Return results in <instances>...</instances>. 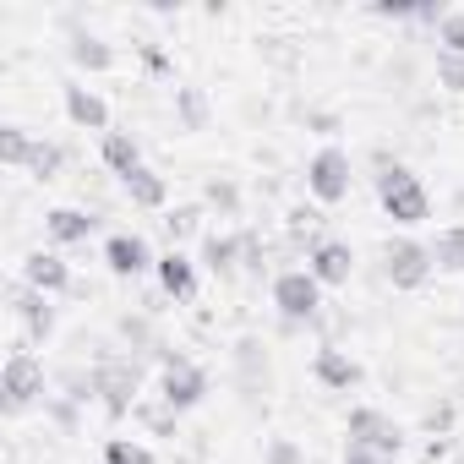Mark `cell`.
<instances>
[{
    "label": "cell",
    "instance_id": "1",
    "mask_svg": "<svg viewBox=\"0 0 464 464\" xmlns=\"http://www.w3.org/2000/svg\"><path fill=\"white\" fill-rule=\"evenodd\" d=\"M377 202L399 229H415V224L431 218V191L420 186V175L410 164H382L377 169Z\"/></svg>",
    "mask_w": 464,
    "mask_h": 464
},
{
    "label": "cell",
    "instance_id": "2",
    "mask_svg": "<svg viewBox=\"0 0 464 464\" xmlns=\"http://www.w3.org/2000/svg\"><path fill=\"white\" fill-rule=\"evenodd\" d=\"M344 437H350L355 448H366V453H377L382 464L404 453V426H399L393 415H382L377 404H355V410L344 415Z\"/></svg>",
    "mask_w": 464,
    "mask_h": 464
},
{
    "label": "cell",
    "instance_id": "3",
    "mask_svg": "<svg viewBox=\"0 0 464 464\" xmlns=\"http://www.w3.org/2000/svg\"><path fill=\"white\" fill-rule=\"evenodd\" d=\"M350 186H355V164H350V153L344 148H317L312 159H306V191L317 197V202H344L350 197Z\"/></svg>",
    "mask_w": 464,
    "mask_h": 464
},
{
    "label": "cell",
    "instance_id": "4",
    "mask_svg": "<svg viewBox=\"0 0 464 464\" xmlns=\"http://www.w3.org/2000/svg\"><path fill=\"white\" fill-rule=\"evenodd\" d=\"M0 393H6V415H23L28 404L44 399V361L28 350L6 355V372H0Z\"/></svg>",
    "mask_w": 464,
    "mask_h": 464
},
{
    "label": "cell",
    "instance_id": "5",
    "mask_svg": "<svg viewBox=\"0 0 464 464\" xmlns=\"http://www.w3.org/2000/svg\"><path fill=\"white\" fill-rule=\"evenodd\" d=\"M159 399L164 410H197L208 399V372L197 361H180V355H164V372H159Z\"/></svg>",
    "mask_w": 464,
    "mask_h": 464
},
{
    "label": "cell",
    "instance_id": "6",
    "mask_svg": "<svg viewBox=\"0 0 464 464\" xmlns=\"http://www.w3.org/2000/svg\"><path fill=\"white\" fill-rule=\"evenodd\" d=\"M274 306H279V317L295 328V323H312L317 312H323V285L306 274V268H290V274H279L274 279Z\"/></svg>",
    "mask_w": 464,
    "mask_h": 464
},
{
    "label": "cell",
    "instance_id": "7",
    "mask_svg": "<svg viewBox=\"0 0 464 464\" xmlns=\"http://www.w3.org/2000/svg\"><path fill=\"white\" fill-rule=\"evenodd\" d=\"M431 246H420V241H388L382 246V274H388V285L393 290H420L426 279H431Z\"/></svg>",
    "mask_w": 464,
    "mask_h": 464
},
{
    "label": "cell",
    "instance_id": "8",
    "mask_svg": "<svg viewBox=\"0 0 464 464\" xmlns=\"http://www.w3.org/2000/svg\"><path fill=\"white\" fill-rule=\"evenodd\" d=\"M93 388H99V399H104V410H110V415H126V410H131V399H137V361L104 355V361L93 366Z\"/></svg>",
    "mask_w": 464,
    "mask_h": 464
},
{
    "label": "cell",
    "instance_id": "9",
    "mask_svg": "<svg viewBox=\"0 0 464 464\" xmlns=\"http://www.w3.org/2000/svg\"><path fill=\"white\" fill-rule=\"evenodd\" d=\"M104 268H110L115 279H142L148 268H159V257H153V246H148L142 236L121 229V236H110V241H104Z\"/></svg>",
    "mask_w": 464,
    "mask_h": 464
},
{
    "label": "cell",
    "instance_id": "10",
    "mask_svg": "<svg viewBox=\"0 0 464 464\" xmlns=\"http://www.w3.org/2000/svg\"><path fill=\"white\" fill-rule=\"evenodd\" d=\"M12 312H17V323H23V334H28L34 344H44V339L55 334V306H50V295H39V290H28V285H12Z\"/></svg>",
    "mask_w": 464,
    "mask_h": 464
},
{
    "label": "cell",
    "instance_id": "11",
    "mask_svg": "<svg viewBox=\"0 0 464 464\" xmlns=\"http://www.w3.org/2000/svg\"><path fill=\"white\" fill-rule=\"evenodd\" d=\"M306 274H312L317 285H350V274H355V252H350L344 241H317V246L306 252Z\"/></svg>",
    "mask_w": 464,
    "mask_h": 464
},
{
    "label": "cell",
    "instance_id": "12",
    "mask_svg": "<svg viewBox=\"0 0 464 464\" xmlns=\"http://www.w3.org/2000/svg\"><path fill=\"white\" fill-rule=\"evenodd\" d=\"M23 285L39 290V295H61V290H72V268L55 252H28L23 257Z\"/></svg>",
    "mask_w": 464,
    "mask_h": 464
},
{
    "label": "cell",
    "instance_id": "13",
    "mask_svg": "<svg viewBox=\"0 0 464 464\" xmlns=\"http://www.w3.org/2000/svg\"><path fill=\"white\" fill-rule=\"evenodd\" d=\"M61 99H66V121H72V126H82V131H104V126H110V104H104L93 88L61 82Z\"/></svg>",
    "mask_w": 464,
    "mask_h": 464
},
{
    "label": "cell",
    "instance_id": "14",
    "mask_svg": "<svg viewBox=\"0 0 464 464\" xmlns=\"http://www.w3.org/2000/svg\"><path fill=\"white\" fill-rule=\"evenodd\" d=\"M153 274H159V290H164L169 301H191V295H197V263H191L180 246H169Z\"/></svg>",
    "mask_w": 464,
    "mask_h": 464
},
{
    "label": "cell",
    "instance_id": "15",
    "mask_svg": "<svg viewBox=\"0 0 464 464\" xmlns=\"http://www.w3.org/2000/svg\"><path fill=\"white\" fill-rule=\"evenodd\" d=\"M312 372H317V382L334 388V393H350V388L361 382V366H355L350 350H339V344H323V350L312 355Z\"/></svg>",
    "mask_w": 464,
    "mask_h": 464
},
{
    "label": "cell",
    "instance_id": "16",
    "mask_svg": "<svg viewBox=\"0 0 464 464\" xmlns=\"http://www.w3.org/2000/svg\"><path fill=\"white\" fill-rule=\"evenodd\" d=\"M93 224H99V218H93L88 208H50V213H44V236H50L55 246H82V241L93 236Z\"/></svg>",
    "mask_w": 464,
    "mask_h": 464
},
{
    "label": "cell",
    "instance_id": "17",
    "mask_svg": "<svg viewBox=\"0 0 464 464\" xmlns=\"http://www.w3.org/2000/svg\"><path fill=\"white\" fill-rule=\"evenodd\" d=\"M99 159H104V169L110 175H131V169H142V148H137V137L131 131H104V142H99Z\"/></svg>",
    "mask_w": 464,
    "mask_h": 464
},
{
    "label": "cell",
    "instance_id": "18",
    "mask_svg": "<svg viewBox=\"0 0 464 464\" xmlns=\"http://www.w3.org/2000/svg\"><path fill=\"white\" fill-rule=\"evenodd\" d=\"M241 252H246V241H236V236H202V268L218 279H229L241 268Z\"/></svg>",
    "mask_w": 464,
    "mask_h": 464
},
{
    "label": "cell",
    "instance_id": "19",
    "mask_svg": "<svg viewBox=\"0 0 464 464\" xmlns=\"http://www.w3.org/2000/svg\"><path fill=\"white\" fill-rule=\"evenodd\" d=\"M66 55H72V66H82V72H110V66H115V50H110L99 34H82V28H72Z\"/></svg>",
    "mask_w": 464,
    "mask_h": 464
},
{
    "label": "cell",
    "instance_id": "20",
    "mask_svg": "<svg viewBox=\"0 0 464 464\" xmlns=\"http://www.w3.org/2000/svg\"><path fill=\"white\" fill-rule=\"evenodd\" d=\"M121 186H126V197H131L137 208H164V202H169V186H164V175H159V169H148V164H142V169H131Z\"/></svg>",
    "mask_w": 464,
    "mask_h": 464
},
{
    "label": "cell",
    "instance_id": "21",
    "mask_svg": "<svg viewBox=\"0 0 464 464\" xmlns=\"http://www.w3.org/2000/svg\"><path fill=\"white\" fill-rule=\"evenodd\" d=\"M236 366H241V388H263L268 382V350H263V339H241L236 344Z\"/></svg>",
    "mask_w": 464,
    "mask_h": 464
},
{
    "label": "cell",
    "instance_id": "22",
    "mask_svg": "<svg viewBox=\"0 0 464 464\" xmlns=\"http://www.w3.org/2000/svg\"><path fill=\"white\" fill-rule=\"evenodd\" d=\"M34 137L23 131V126H0V164H6V169H28L34 164Z\"/></svg>",
    "mask_w": 464,
    "mask_h": 464
},
{
    "label": "cell",
    "instance_id": "23",
    "mask_svg": "<svg viewBox=\"0 0 464 464\" xmlns=\"http://www.w3.org/2000/svg\"><path fill=\"white\" fill-rule=\"evenodd\" d=\"M431 263H437V268H448V274H464V224H448L442 236H437Z\"/></svg>",
    "mask_w": 464,
    "mask_h": 464
},
{
    "label": "cell",
    "instance_id": "24",
    "mask_svg": "<svg viewBox=\"0 0 464 464\" xmlns=\"http://www.w3.org/2000/svg\"><path fill=\"white\" fill-rule=\"evenodd\" d=\"M175 115H180V131H202V126H208V99H202V88H175Z\"/></svg>",
    "mask_w": 464,
    "mask_h": 464
},
{
    "label": "cell",
    "instance_id": "25",
    "mask_svg": "<svg viewBox=\"0 0 464 464\" xmlns=\"http://www.w3.org/2000/svg\"><path fill=\"white\" fill-rule=\"evenodd\" d=\"M164 229H169V241H175V246H180V241H191L197 229H202V208H197V202H180V208L164 218Z\"/></svg>",
    "mask_w": 464,
    "mask_h": 464
},
{
    "label": "cell",
    "instance_id": "26",
    "mask_svg": "<svg viewBox=\"0 0 464 464\" xmlns=\"http://www.w3.org/2000/svg\"><path fill=\"white\" fill-rule=\"evenodd\" d=\"M104 464H153V453L137 437H110L104 442Z\"/></svg>",
    "mask_w": 464,
    "mask_h": 464
},
{
    "label": "cell",
    "instance_id": "27",
    "mask_svg": "<svg viewBox=\"0 0 464 464\" xmlns=\"http://www.w3.org/2000/svg\"><path fill=\"white\" fill-rule=\"evenodd\" d=\"M208 202H213L224 218H236V213H241V186L229 180V175H218V180H208Z\"/></svg>",
    "mask_w": 464,
    "mask_h": 464
},
{
    "label": "cell",
    "instance_id": "28",
    "mask_svg": "<svg viewBox=\"0 0 464 464\" xmlns=\"http://www.w3.org/2000/svg\"><path fill=\"white\" fill-rule=\"evenodd\" d=\"M61 159H66V153H61L55 142H39V148H34V164H28V175H34V180H55Z\"/></svg>",
    "mask_w": 464,
    "mask_h": 464
},
{
    "label": "cell",
    "instance_id": "29",
    "mask_svg": "<svg viewBox=\"0 0 464 464\" xmlns=\"http://www.w3.org/2000/svg\"><path fill=\"white\" fill-rule=\"evenodd\" d=\"M437 82H442L448 93H464V55L437 50Z\"/></svg>",
    "mask_w": 464,
    "mask_h": 464
},
{
    "label": "cell",
    "instance_id": "30",
    "mask_svg": "<svg viewBox=\"0 0 464 464\" xmlns=\"http://www.w3.org/2000/svg\"><path fill=\"white\" fill-rule=\"evenodd\" d=\"M437 44H442L448 55H464V12H448V17L437 23Z\"/></svg>",
    "mask_w": 464,
    "mask_h": 464
},
{
    "label": "cell",
    "instance_id": "31",
    "mask_svg": "<svg viewBox=\"0 0 464 464\" xmlns=\"http://www.w3.org/2000/svg\"><path fill=\"white\" fill-rule=\"evenodd\" d=\"M263 464H306V453H301L290 437H268V448H263Z\"/></svg>",
    "mask_w": 464,
    "mask_h": 464
},
{
    "label": "cell",
    "instance_id": "32",
    "mask_svg": "<svg viewBox=\"0 0 464 464\" xmlns=\"http://www.w3.org/2000/svg\"><path fill=\"white\" fill-rule=\"evenodd\" d=\"M121 339H126L131 350H142V344H153V328H148V317H121Z\"/></svg>",
    "mask_w": 464,
    "mask_h": 464
},
{
    "label": "cell",
    "instance_id": "33",
    "mask_svg": "<svg viewBox=\"0 0 464 464\" xmlns=\"http://www.w3.org/2000/svg\"><path fill=\"white\" fill-rule=\"evenodd\" d=\"M137 55H142V66H148L153 77H164V72H169V55H164L159 44H137Z\"/></svg>",
    "mask_w": 464,
    "mask_h": 464
},
{
    "label": "cell",
    "instance_id": "34",
    "mask_svg": "<svg viewBox=\"0 0 464 464\" xmlns=\"http://www.w3.org/2000/svg\"><path fill=\"white\" fill-rule=\"evenodd\" d=\"M50 415H55V426L77 431V404H72V399H50Z\"/></svg>",
    "mask_w": 464,
    "mask_h": 464
},
{
    "label": "cell",
    "instance_id": "35",
    "mask_svg": "<svg viewBox=\"0 0 464 464\" xmlns=\"http://www.w3.org/2000/svg\"><path fill=\"white\" fill-rule=\"evenodd\" d=\"M142 420H148L153 431H175V410H153V404H148V410H142Z\"/></svg>",
    "mask_w": 464,
    "mask_h": 464
},
{
    "label": "cell",
    "instance_id": "36",
    "mask_svg": "<svg viewBox=\"0 0 464 464\" xmlns=\"http://www.w3.org/2000/svg\"><path fill=\"white\" fill-rule=\"evenodd\" d=\"M426 426H431V431H448V426H453V404H437V410L426 415Z\"/></svg>",
    "mask_w": 464,
    "mask_h": 464
},
{
    "label": "cell",
    "instance_id": "37",
    "mask_svg": "<svg viewBox=\"0 0 464 464\" xmlns=\"http://www.w3.org/2000/svg\"><path fill=\"white\" fill-rule=\"evenodd\" d=\"M344 464H382V459H377V453H366V448H355V442H350V448H344Z\"/></svg>",
    "mask_w": 464,
    "mask_h": 464
},
{
    "label": "cell",
    "instance_id": "38",
    "mask_svg": "<svg viewBox=\"0 0 464 464\" xmlns=\"http://www.w3.org/2000/svg\"><path fill=\"white\" fill-rule=\"evenodd\" d=\"M453 464H464V459H453Z\"/></svg>",
    "mask_w": 464,
    "mask_h": 464
}]
</instances>
